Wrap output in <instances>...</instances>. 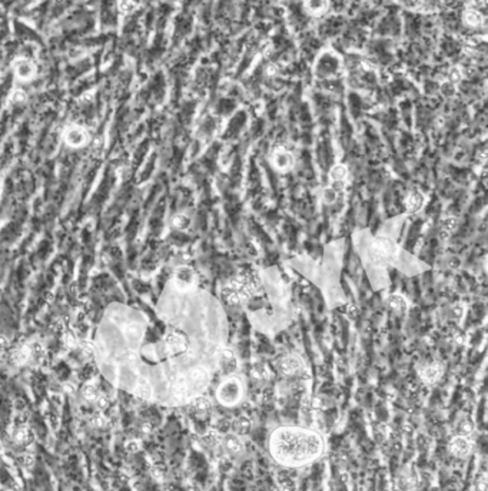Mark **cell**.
<instances>
[{
	"label": "cell",
	"mask_w": 488,
	"mask_h": 491,
	"mask_svg": "<svg viewBox=\"0 0 488 491\" xmlns=\"http://www.w3.org/2000/svg\"><path fill=\"white\" fill-rule=\"evenodd\" d=\"M269 451L285 467H302L322 456L324 438L309 428L281 427L271 436Z\"/></svg>",
	"instance_id": "cell-1"
},
{
	"label": "cell",
	"mask_w": 488,
	"mask_h": 491,
	"mask_svg": "<svg viewBox=\"0 0 488 491\" xmlns=\"http://www.w3.org/2000/svg\"><path fill=\"white\" fill-rule=\"evenodd\" d=\"M254 292L255 282L249 275H238L231 279L222 291L223 298L231 305H239L248 301L254 295Z\"/></svg>",
	"instance_id": "cell-2"
},
{
	"label": "cell",
	"mask_w": 488,
	"mask_h": 491,
	"mask_svg": "<svg viewBox=\"0 0 488 491\" xmlns=\"http://www.w3.org/2000/svg\"><path fill=\"white\" fill-rule=\"evenodd\" d=\"M397 244L387 236H378L368 248V261L375 267H385L391 264L397 256Z\"/></svg>",
	"instance_id": "cell-3"
},
{
	"label": "cell",
	"mask_w": 488,
	"mask_h": 491,
	"mask_svg": "<svg viewBox=\"0 0 488 491\" xmlns=\"http://www.w3.org/2000/svg\"><path fill=\"white\" fill-rule=\"evenodd\" d=\"M244 395V384L238 377H228L216 391L218 401L225 407L236 406Z\"/></svg>",
	"instance_id": "cell-4"
},
{
	"label": "cell",
	"mask_w": 488,
	"mask_h": 491,
	"mask_svg": "<svg viewBox=\"0 0 488 491\" xmlns=\"http://www.w3.org/2000/svg\"><path fill=\"white\" fill-rule=\"evenodd\" d=\"M188 383L191 385L192 388L201 391L203 388H206L209 381H211V373L206 367H202V365H198L195 368H192L189 371V375H188Z\"/></svg>",
	"instance_id": "cell-5"
},
{
	"label": "cell",
	"mask_w": 488,
	"mask_h": 491,
	"mask_svg": "<svg viewBox=\"0 0 488 491\" xmlns=\"http://www.w3.org/2000/svg\"><path fill=\"white\" fill-rule=\"evenodd\" d=\"M304 370V361L297 354L285 355L279 363V371L285 377H294Z\"/></svg>",
	"instance_id": "cell-6"
},
{
	"label": "cell",
	"mask_w": 488,
	"mask_h": 491,
	"mask_svg": "<svg viewBox=\"0 0 488 491\" xmlns=\"http://www.w3.org/2000/svg\"><path fill=\"white\" fill-rule=\"evenodd\" d=\"M473 451V441L470 437L456 436L450 441V453L457 459H466Z\"/></svg>",
	"instance_id": "cell-7"
},
{
	"label": "cell",
	"mask_w": 488,
	"mask_h": 491,
	"mask_svg": "<svg viewBox=\"0 0 488 491\" xmlns=\"http://www.w3.org/2000/svg\"><path fill=\"white\" fill-rule=\"evenodd\" d=\"M221 447L229 456H239L244 453V441L236 434H228L221 440Z\"/></svg>",
	"instance_id": "cell-8"
},
{
	"label": "cell",
	"mask_w": 488,
	"mask_h": 491,
	"mask_svg": "<svg viewBox=\"0 0 488 491\" xmlns=\"http://www.w3.org/2000/svg\"><path fill=\"white\" fill-rule=\"evenodd\" d=\"M166 348L170 353H183L188 348V338L179 331H172L166 337Z\"/></svg>",
	"instance_id": "cell-9"
},
{
	"label": "cell",
	"mask_w": 488,
	"mask_h": 491,
	"mask_svg": "<svg viewBox=\"0 0 488 491\" xmlns=\"http://www.w3.org/2000/svg\"><path fill=\"white\" fill-rule=\"evenodd\" d=\"M219 367H221L223 374H226L228 377H231L236 371L238 360H236L235 354L231 350L225 348V350L221 351V354H219Z\"/></svg>",
	"instance_id": "cell-10"
},
{
	"label": "cell",
	"mask_w": 488,
	"mask_h": 491,
	"mask_svg": "<svg viewBox=\"0 0 488 491\" xmlns=\"http://www.w3.org/2000/svg\"><path fill=\"white\" fill-rule=\"evenodd\" d=\"M175 282L181 289L191 288L195 282V272L189 267H182L175 274Z\"/></svg>",
	"instance_id": "cell-11"
},
{
	"label": "cell",
	"mask_w": 488,
	"mask_h": 491,
	"mask_svg": "<svg viewBox=\"0 0 488 491\" xmlns=\"http://www.w3.org/2000/svg\"><path fill=\"white\" fill-rule=\"evenodd\" d=\"M440 377H441V367L438 364L427 365L425 368L421 370V380L424 381L425 384H435L440 380Z\"/></svg>",
	"instance_id": "cell-12"
},
{
	"label": "cell",
	"mask_w": 488,
	"mask_h": 491,
	"mask_svg": "<svg viewBox=\"0 0 488 491\" xmlns=\"http://www.w3.org/2000/svg\"><path fill=\"white\" fill-rule=\"evenodd\" d=\"M425 202V198L423 193L420 191H411L408 193L407 199H405V208L408 212H417L423 208V205Z\"/></svg>",
	"instance_id": "cell-13"
},
{
	"label": "cell",
	"mask_w": 488,
	"mask_h": 491,
	"mask_svg": "<svg viewBox=\"0 0 488 491\" xmlns=\"http://www.w3.org/2000/svg\"><path fill=\"white\" fill-rule=\"evenodd\" d=\"M66 140L70 146L79 148L86 142V133L83 129L73 128L66 133Z\"/></svg>",
	"instance_id": "cell-14"
},
{
	"label": "cell",
	"mask_w": 488,
	"mask_h": 491,
	"mask_svg": "<svg viewBox=\"0 0 488 491\" xmlns=\"http://www.w3.org/2000/svg\"><path fill=\"white\" fill-rule=\"evenodd\" d=\"M11 438H13V441H14L16 444L26 446V444H29L30 440H32V433H30V430L26 427V426H19V427H16L14 430H13Z\"/></svg>",
	"instance_id": "cell-15"
},
{
	"label": "cell",
	"mask_w": 488,
	"mask_h": 491,
	"mask_svg": "<svg viewBox=\"0 0 488 491\" xmlns=\"http://www.w3.org/2000/svg\"><path fill=\"white\" fill-rule=\"evenodd\" d=\"M387 304H388V307H390L391 310L395 311V312H398V314H403V312H405L407 308H408L407 299L404 298L403 295H400V294H393V295H390L388 299H387Z\"/></svg>",
	"instance_id": "cell-16"
},
{
	"label": "cell",
	"mask_w": 488,
	"mask_h": 491,
	"mask_svg": "<svg viewBox=\"0 0 488 491\" xmlns=\"http://www.w3.org/2000/svg\"><path fill=\"white\" fill-rule=\"evenodd\" d=\"M251 430V421L246 417H238L236 420H234L232 423V434H236L239 437H242L245 434H248Z\"/></svg>",
	"instance_id": "cell-17"
},
{
	"label": "cell",
	"mask_w": 488,
	"mask_h": 491,
	"mask_svg": "<svg viewBox=\"0 0 488 491\" xmlns=\"http://www.w3.org/2000/svg\"><path fill=\"white\" fill-rule=\"evenodd\" d=\"M29 358H30V347L29 345H20L16 350H13V353H11V360L17 365L27 363Z\"/></svg>",
	"instance_id": "cell-18"
},
{
	"label": "cell",
	"mask_w": 488,
	"mask_h": 491,
	"mask_svg": "<svg viewBox=\"0 0 488 491\" xmlns=\"http://www.w3.org/2000/svg\"><path fill=\"white\" fill-rule=\"evenodd\" d=\"M192 408L198 414H206V413L211 411V401L206 397L199 395V397L192 400Z\"/></svg>",
	"instance_id": "cell-19"
},
{
	"label": "cell",
	"mask_w": 488,
	"mask_h": 491,
	"mask_svg": "<svg viewBox=\"0 0 488 491\" xmlns=\"http://www.w3.org/2000/svg\"><path fill=\"white\" fill-rule=\"evenodd\" d=\"M474 431V423L471 418L464 417L458 421L457 424V436H464V437H470Z\"/></svg>",
	"instance_id": "cell-20"
},
{
	"label": "cell",
	"mask_w": 488,
	"mask_h": 491,
	"mask_svg": "<svg viewBox=\"0 0 488 491\" xmlns=\"http://www.w3.org/2000/svg\"><path fill=\"white\" fill-rule=\"evenodd\" d=\"M274 163L278 169H288L292 165V158L288 152L282 150V152H278L274 156Z\"/></svg>",
	"instance_id": "cell-21"
},
{
	"label": "cell",
	"mask_w": 488,
	"mask_h": 491,
	"mask_svg": "<svg viewBox=\"0 0 488 491\" xmlns=\"http://www.w3.org/2000/svg\"><path fill=\"white\" fill-rule=\"evenodd\" d=\"M16 72L23 80H29L34 73V69H33L32 63H29L27 60H21L16 64Z\"/></svg>",
	"instance_id": "cell-22"
},
{
	"label": "cell",
	"mask_w": 488,
	"mask_h": 491,
	"mask_svg": "<svg viewBox=\"0 0 488 491\" xmlns=\"http://www.w3.org/2000/svg\"><path fill=\"white\" fill-rule=\"evenodd\" d=\"M483 14L477 10H467L464 13V21L467 23L468 26H473V27H477L483 23Z\"/></svg>",
	"instance_id": "cell-23"
},
{
	"label": "cell",
	"mask_w": 488,
	"mask_h": 491,
	"mask_svg": "<svg viewBox=\"0 0 488 491\" xmlns=\"http://www.w3.org/2000/svg\"><path fill=\"white\" fill-rule=\"evenodd\" d=\"M347 175H348V171H347V168L344 166V165H341V163H338V165H335L332 169H331V172H329V176H331V179H332V182H338V181H345V178H347Z\"/></svg>",
	"instance_id": "cell-24"
},
{
	"label": "cell",
	"mask_w": 488,
	"mask_h": 491,
	"mask_svg": "<svg viewBox=\"0 0 488 491\" xmlns=\"http://www.w3.org/2000/svg\"><path fill=\"white\" fill-rule=\"evenodd\" d=\"M44 355H46V353H44L42 345L40 344H33L32 347H30V358H29V361H33L34 364L42 363Z\"/></svg>",
	"instance_id": "cell-25"
},
{
	"label": "cell",
	"mask_w": 488,
	"mask_h": 491,
	"mask_svg": "<svg viewBox=\"0 0 488 491\" xmlns=\"http://www.w3.org/2000/svg\"><path fill=\"white\" fill-rule=\"evenodd\" d=\"M305 6H307V9L309 13H312V14H319V13L325 11L327 6H328V3H327V1H307Z\"/></svg>",
	"instance_id": "cell-26"
},
{
	"label": "cell",
	"mask_w": 488,
	"mask_h": 491,
	"mask_svg": "<svg viewBox=\"0 0 488 491\" xmlns=\"http://www.w3.org/2000/svg\"><path fill=\"white\" fill-rule=\"evenodd\" d=\"M136 394L142 398H149L152 395V387L149 385L146 380H139L136 385Z\"/></svg>",
	"instance_id": "cell-27"
},
{
	"label": "cell",
	"mask_w": 488,
	"mask_h": 491,
	"mask_svg": "<svg viewBox=\"0 0 488 491\" xmlns=\"http://www.w3.org/2000/svg\"><path fill=\"white\" fill-rule=\"evenodd\" d=\"M99 395L100 394H99L96 385L93 384L85 385V388H83V398H85L86 401H90V403H92V401H96Z\"/></svg>",
	"instance_id": "cell-28"
},
{
	"label": "cell",
	"mask_w": 488,
	"mask_h": 491,
	"mask_svg": "<svg viewBox=\"0 0 488 491\" xmlns=\"http://www.w3.org/2000/svg\"><path fill=\"white\" fill-rule=\"evenodd\" d=\"M457 226V219H454V218H447V219H444L443 222H441V229L444 231V232H451L454 228Z\"/></svg>",
	"instance_id": "cell-29"
},
{
	"label": "cell",
	"mask_w": 488,
	"mask_h": 491,
	"mask_svg": "<svg viewBox=\"0 0 488 491\" xmlns=\"http://www.w3.org/2000/svg\"><path fill=\"white\" fill-rule=\"evenodd\" d=\"M173 225L179 229H185L188 225H189V219L185 216V215H178L175 219H173Z\"/></svg>",
	"instance_id": "cell-30"
},
{
	"label": "cell",
	"mask_w": 488,
	"mask_h": 491,
	"mask_svg": "<svg viewBox=\"0 0 488 491\" xmlns=\"http://www.w3.org/2000/svg\"><path fill=\"white\" fill-rule=\"evenodd\" d=\"M254 375L258 377V378H268L269 374H268V370H266V367L264 364H258V365H255Z\"/></svg>",
	"instance_id": "cell-31"
},
{
	"label": "cell",
	"mask_w": 488,
	"mask_h": 491,
	"mask_svg": "<svg viewBox=\"0 0 488 491\" xmlns=\"http://www.w3.org/2000/svg\"><path fill=\"white\" fill-rule=\"evenodd\" d=\"M126 334H127V337H130V338H138V337H140V327H138L136 324H132V325H129L127 327V330H126Z\"/></svg>",
	"instance_id": "cell-32"
},
{
	"label": "cell",
	"mask_w": 488,
	"mask_h": 491,
	"mask_svg": "<svg viewBox=\"0 0 488 491\" xmlns=\"http://www.w3.org/2000/svg\"><path fill=\"white\" fill-rule=\"evenodd\" d=\"M337 196H338V193L335 192V191H332L331 188H327V189L324 191V201H325V202L332 203L335 199H337Z\"/></svg>",
	"instance_id": "cell-33"
},
{
	"label": "cell",
	"mask_w": 488,
	"mask_h": 491,
	"mask_svg": "<svg viewBox=\"0 0 488 491\" xmlns=\"http://www.w3.org/2000/svg\"><path fill=\"white\" fill-rule=\"evenodd\" d=\"M476 490L477 491H486L487 490V481H486V476H481L476 483Z\"/></svg>",
	"instance_id": "cell-34"
},
{
	"label": "cell",
	"mask_w": 488,
	"mask_h": 491,
	"mask_svg": "<svg viewBox=\"0 0 488 491\" xmlns=\"http://www.w3.org/2000/svg\"><path fill=\"white\" fill-rule=\"evenodd\" d=\"M332 191H335L337 193L342 192L345 189V181H338V182H332V185L329 186Z\"/></svg>",
	"instance_id": "cell-35"
},
{
	"label": "cell",
	"mask_w": 488,
	"mask_h": 491,
	"mask_svg": "<svg viewBox=\"0 0 488 491\" xmlns=\"http://www.w3.org/2000/svg\"><path fill=\"white\" fill-rule=\"evenodd\" d=\"M96 401H97V407H99V408H102V410H103V408H106V407L109 406V403H110L106 395H99Z\"/></svg>",
	"instance_id": "cell-36"
},
{
	"label": "cell",
	"mask_w": 488,
	"mask_h": 491,
	"mask_svg": "<svg viewBox=\"0 0 488 491\" xmlns=\"http://www.w3.org/2000/svg\"><path fill=\"white\" fill-rule=\"evenodd\" d=\"M82 353L85 354L86 357H90L93 354V347H92L90 342H83L82 344Z\"/></svg>",
	"instance_id": "cell-37"
},
{
	"label": "cell",
	"mask_w": 488,
	"mask_h": 491,
	"mask_svg": "<svg viewBox=\"0 0 488 491\" xmlns=\"http://www.w3.org/2000/svg\"><path fill=\"white\" fill-rule=\"evenodd\" d=\"M64 342H66L67 347H74V345H76V338H74L73 334H66Z\"/></svg>",
	"instance_id": "cell-38"
},
{
	"label": "cell",
	"mask_w": 488,
	"mask_h": 491,
	"mask_svg": "<svg viewBox=\"0 0 488 491\" xmlns=\"http://www.w3.org/2000/svg\"><path fill=\"white\" fill-rule=\"evenodd\" d=\"M460 70L458 69H454L453 72H451V75H450V77H451V80H454V82H457L458 79H460Z\"/></svg>",
	"instance_id": "cell-39"
},
{
	"label": "cell",
	"mask_w": 488,
	"mask_h": 491,
	"mask_svg": "<svg viewBox=\"0 0 488 491\" xmlns=\"http://www.w3.org/2000/svg\"><path fill=\"white\" fill-rule=\"evenodd\" d=\"M0 347H1V348L7 347V340H6L4 337H0Z\"/></svg>",
	"instance_id": "cell-40"
}]
</instances>
